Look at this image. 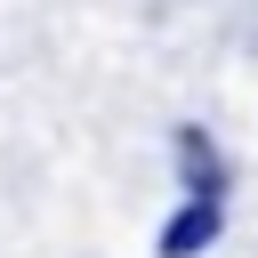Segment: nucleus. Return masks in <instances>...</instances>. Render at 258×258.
<instances>
[{"mask_svg":"<svg viewBox=\"0 0 258 258\" xmlns=\"http://www.w3.org/2000/svg\"><path fill=\"white\" fill-rule=\"evenodd\" d=\"M218 234H226V202L185 194V202H177V218L161 226V258H194V250H210Z\"/></svg>","mask_w":258,"mask_h":258,"instance_id":"nucleus-1","label":"nucleus"},{"mask_svg":"<svg viewBox=\"0 0 258 258\" xmlns=\"http://www.w3.org/2000/svg\"><path fill=\"white\" fill-rule=\"evenodd\" d=\"M177 177H185V194L226 202V161H218V145H210L202 129H177Z\"/></svg>","mask_w":258,"mask_h":258,"instance_id":"nucleus-2","label":"nucleus"}]
</instances>
